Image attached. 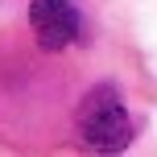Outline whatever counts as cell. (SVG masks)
<instances>
[{
  "mask_svg": "<svg viewBox=\"0 0 157 157\" xmlns=\"http://www.w3.org/2000/svg\"><path fill=\"white\" fill-rule=\"evenodd\" d=\"M75 124H78L83 145H91V149H99V153H120L132 141L128 108L120 103L116 87H108V83L91 87V91L83 95V103H78V112H75Z\"/></svg>",
  "mask_w": 157,
  "mask_h": 157,
  "instance_id": "cell-1",
  "label": "cell"
},
{
  "mask_svg": "<svg viewBox=\"0 0 157 157\" xmlns=\"http://www.w3.org/2000/svg\"><path fill=\"white\" fill-rule=\"evenodd\" d=\"M29 25L41 50H66L83 33V17L71 0H29Z\"/></svg>",
  "mask_w": 157,
  "mask_h": 157,
  "instance_id": "cell-2",
  "label": "cell"
}]
</instances>
